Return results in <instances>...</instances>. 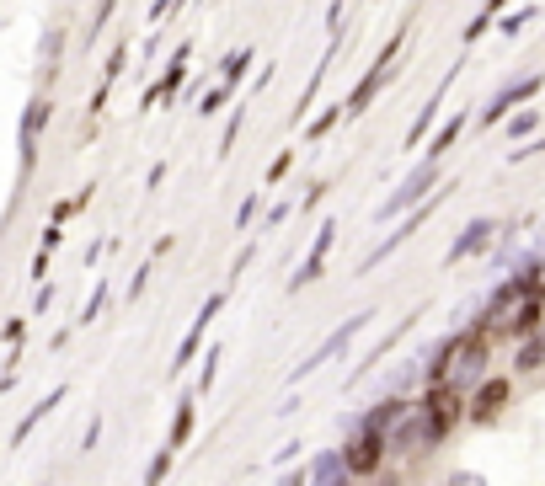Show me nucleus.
I'll list each match as a JSON object with an SVG mask.
<instances>
[{
  "label": "nucleus",
  "mask_w": 545,
  "mask_h": 486,
  "mask_svg": "<svg viewBox=\"0 0 545 486\" xmlns=\"http://www.w3.org/2000/svg\"><path fill=\"white\" fill-rule=\"evenodd\" d=\"M503 401H508V380H487V385H481V396H476L471 412H476L481 422H487V417H497V406H503Z\"/></svg>",
  "instance_id": "3"
},
{
  "label": "nucleus",
  "mask_w": 545,
  "mask_h": 486,
  "mask_svg": "<svg viewBox=\"0 0 545 486\" xmlns=\"http://www.w3.org/2000/svg\"><path fill=\"white\" fill-rule=\"evenodd\" d=\"M460 390L455 385H433L428 390V412H433V433H444V428H455V417H460Z\"/></svg>",
  "instance_id": "1"
},
{
  "label": "nucleus",
  "mask_w": 545,
  "mask_h": 486,
  "mask_svg": "<svg viewBox=\"0 0 545 486\" xmlns=\"http://www.w3.org/2000/svg\"><path fill=\"white\" fill-rule=\"evenodd\" d=\"M375 465H380V428H364L353 438V449H348V470L353 476H369Z\"/></svg>",
  "instance_id": "2"
},
{
  "label": "nucleus",
  "mask_w": 545,
  "mask_h": 486,
  "mask_svg": "<svg viewBox=\"0 0 545 486\" xmlns=\"http://www.w3.org/2000/svg\"><path fill=\"white\" fill-rule=\"evenodd\" d=\"M540 358H545V337H540V342H529V348H524V358H519V369H535Z\"/></svg>",
  "instance_id": "4"
}]
</instances>
